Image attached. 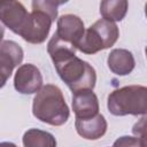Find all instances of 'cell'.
Wrapping results in <instances>:
<instances>
[{"label":"cell","instance_id":"cell-13","mask_svg":"<svg viewBox=\"0 0 147 147\" xmlns=\"http://www.w3.org/2000/svg\"><path fill=\"white\" fill-rule=\"evenodd\" d=\"M127 7V0H101L100 14L105 20L118 22L125 17Z\"/></svg>","mask_w":147,"mask_h":147},{"label":"cell","instance_id":"cell-2","mask_svg":"<svg viewBox=\"0 0 147 147\" xmlns=\"http://www.w3.org/2000/svg\"><path fill=\"white\" fill-rule=\"evenodd\" d=\"M107 107L115 116L145 115L147 111V88L141 85L117 88L108 95Z\"/></svg>","mask_w":147,"mask_h":147},{"label":"cell","instance_id":"cell-3","mask_svg":"<svg viewBox=\"0 0 147 147\" xmlns=\"http://www.w3.org/2000/svg\"><path fill=\"white\" fill-rule=\"evenodd\" d=\"M54 65L60 78L69 86L72 93L80 90L94 88L96 82L94 68L76 55L56 62Z\"/></svg>","mask_w":147,"mask_h":147},{"label":"cell","instance_id":"cell-19","mask_svg":"<svg viewBox=\"0 0 147 147\" xmlns=\"http://www.w3.org/2000/svg\"><path fill=\"white\" fill-rule=\"evenodd\" d=\"M3 33H5V30H3V28H2V25L0 24V41L2 40V37H3Z\"/></svg>","mask_w":147,"mask_h":147},{"label":"cell","instance_id":"cell-8","mask_svg":"<svg viewBox=\"0 0 147 147\" xmlns=\"http://www.w3.org/2000/svg\"><path fill=\"white\" fill-rule=\"evenodd\" d=\"M14 86L22 94L37 93L42 86V76L39 69L31 63L18 67L14 77Z\"/></svg>","mask_w":147,"mask_h":147},{"label":"cell","instance_id":"cell-21","mask_svg":"<svg viewBox=\"0 0 147 147\" xmlns=\"http://www.w3.org/2000/svg\"><path fill=\"white\" fill-rule=\"evenodd\" d=\"M0 1H1V0H0Z\"/></svg>","mask_w":147,"mask_h":147},{"label":"cell","instance_id":"cell-5","mask_svg":"<svg viewBox=\"0 0 147 147\" xmlns=\"http://www.w3.org/2000/svg\"><path fill=\"white\" fill-rule=\"evenodd\" d=\"M29 14L18 0L0 1V21L16 34H20L24 29Z\"/></svg>","mask_w":147,"mask_h":147},{"label":"cell","instance_id":"cell-15","mask_svg":"<svg viewBox=\"0 0 147 147\" xmlns=\"http://www.w3.org/2000/svg\"><path fill=\"white\" fill-rule=\"evenodd\" d=\"M23 145L25 147H54L56 146V141L55 138L46 131L30 129L23 136Z\"/></svg>","mask_w":147,"mask_h":147},{"label":"cell","instance_id":"cell-14","mask_svg":"<svg viewBox=\"0 0 147 147\" xmlns=\"http://www.w3.org/2000/svg\"><path fill=\"white\" fill-rule=\"evenodd\" d=\"M76 47L61 38H59L55 33L51 38L48 45H47V52L51 55V59L53 63L60 62L62 60H65L72 55H76Z\"/></svg>","mask_w":147,"mask_h":147},{"label":"cell","instance_id":"cell-18","mask_svg":"<svg viewBox=\"0 0 147 147\" xmlns=\"http://www.w3.org/2000/svg\"><path fill=\"white\" fill-rule=\"evenodd\" d=\"M114 146H145L139 138L133 137H122L121 139L116 140Z\"/></svg>","mask_w":147,"mask_h":147},{"label":"cell","instance_id":"cell-11","mask_svg":"<svg viewBox=\"0 0 147 147\" xmlns=\"http://www.w3.org/2000/svg\"><path fill=\"white\" fill-rule=\"evenodd\" d=\"M77 133L87 140L101 138L107 131V121L101 114H96L88 118H76L75 122Z\"/></svg>","mask_w":147,"mask_h":147},{"label":"cell","instance_id":"cell-20","mask_svg":"<svg viewBox=\"0 0 147 147\" xmlns=\"http://www.w3.org/2000/svg\"><path fill=\"white\" fill-rule=\"evenodd\" d=\"M69 0H60V3L61 5H63V3H65V2H68Z\"/></svg>","mask_w":147,"mask_h":147},{"label":"cell","instance_id":"cell-16","mask_svg":"<svg viewBox=\"0 0 147 147\" xmlns=\"http://www.w3.org/2000/svg\"><path fill=\"white\" fill-rule=\"evenodd\" d=\"M60 0H32V10L46 14L53 22L57 17V7Z\"/></svg>","mask_w":147,"mask_h":147},{"label":"cell","instance_id":"cell-1","mask_svg":"<svg viewBox=\"0 0 147 147\" xmlns=\"http://www.w3.org/2000/svg\"><path fill=\"white\" fill-rule=\"evenodd\" d=\"M33 116L49 125H63L69 118V108L62 91L52 84L41 86L32 103Z\"/></svg>","mask_w":147,"mask_h":147},{"label":"cell","instance_id":"cell-12","mask_svg":"<svg viewBox=\"0 0 147 147\" xmlns=\"http://www.w3.org/2000/svg\"><path fill=\"white\" fill-rule=\"evenodd\" d=\"M107 63L110 71L118 76L129 75L136 65V61L132 53L124 48L113 49L108 55Z\"/></svg>","mask_w":147,"mask_h":147},{"label":"cell","instance_id":"cell-7","mask_svg":"<svg viewBox=\"0 0 147 147\" xmlns=\"http://www.w3.org/2000/svg\"><path fill=\"white\" fill-rule=\"evenodd\" d=\"M23 60V49L11 40L0 41V88L5 86L15 67Z\"/></svg>","mask_w":147,"mask_h":147},{"label":"cell","instance_id":"cell-10","mask_svg":"<svg viewBox=\"0 0 147 147\" xmlns=\"http://www.w3.org/2000/svg\"><path fill=\"white\" fill-rule=\"evenodd\" d=\"M72 109L76 118H88L99 113L98 96L92 90H80L74 93Z\"/></svg>","mask_w":147,"mask_h":147},{"label":"cell","instance_id":"cell-4","mask_svg":"<svg viewBox=\"0 0 147 147\" xmlns=\"http://www.w3.org/2000/svg\"><path fill=\"white\" fill-rule=\"evenodd\" d=\"M119 31L115 22L101 18L84 31L77 49L85 54H95L111 47L118 39Z\"/></svg>","mask_w":147,"mask_h":147},{"label":"cell","instance_id":"cell-9","mask_svg":"<svg viewBox=\"0 0 147 147\" xmlns=\"http://www.w3.org/2000/svg\"><path fill=\"white\" fill-rule=\"evenodd\" d=\"M84 31V23L78 16L72 14H65L59 17L55 34L62 40L76 47L78 41L83 37Z\"/></svg>","mask_w":147,"mask_h":147},{"label":"cell","instance_id":"cell-6","mask_svg":"<svg viewBox=\"0 0 147 147\" xmlns=\"http://www.w3.org/2000/svg\"><path fill=\"white\" fill-rule=\"evenodd\" d=\"M52 20L41 11H34L29 14L28 22L20 33V36L30 44H41L46 40L51 25Z\"/></svg>","mask_w":147,"mask_h":147},{"label":"cell","instance_id":"cell-17","mask_svg":"<svg viewBox=\"0 0 147 147\" xmlns=\"http://www.w3.org/2000/svg\"><path fill=\"white\" fill-rule=\"evenodd\" d=\"M145 119H146V117H145V115H144V117L140 119V122L139 123H137L134 126H133V133L141 140V142L144 144V145H146V142H145V137H146V125H145Z\"/></svg>","mask_w":147,"mask_h":147}]
</instances>
